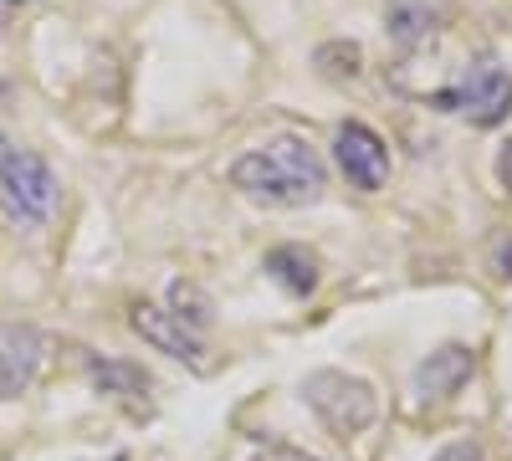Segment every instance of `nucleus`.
Listing matches in <instances>:
<instances>
[{
    "label": "nucleus",
    "instance_id": "f257e3e1",
    "mask_svg": "<svg viewBox=\"0 0 512 461\" xmlns=\"http://www.w3.org/2000/svg\"><path fill=\"white\" fill-rule=\"evenodd\" d=\"M231 185L262 205H282V211H297V205H313L328 185L323 159L313 154L308 139L282 134L262 149H251L231 164Z\"/></svg>",
    "mask_w": 512,
    "mask_h": 461
},
{
    "label": "nucleus",
    "instance_id": "f03ea898",
    "mask_svg": "<svg viewBox=\"0 0 512 461\" xmlns=\"http://www.w3.org/2000/svg\"><path fill=\"white\" fill-rule=\"evenodd\" d=\"M303 395H308V405L328 421V431H338V436L369 431L374 415H379V395L369 390V380H359V374H344V369H318V374H308Z\"/></svg>",
    "mask_w": 512,
    "mask_h": 461
},
{
    "label": "nucleus",
    "instance_id": "7ed1b4c3",
    "mask_svg": "<svg viewBox=\"0 0 512 461\" xmlns=\"http://www.w3.org/2000/svg\"><path fill=\"white\" fill-rule=\"evenodd\" d=\"M0 190H6L11 216H21L31 226H41L57 211V175H52V164L31 149L0 154Z\"/></svg>",
    "mask_w": 512,
    "mask_h": 461
},
{
    "label": "nucleus",
    "instance_id": "20e7f679",
    "mask_svg": "<svg viewBox=\"0 0 512 461\" xmlns=\"http://www.w3.org/2000/svg\"><path fill=\"white\" fill-rule=\"evenodd\" d=\"M436 108H456L472 123H482V129H492V123H502L512 113V77L497 62H477L451 93L436 98Z\"/></svg>",
    "mask_w": 512,
    "mask_h": 461
},
{
    "label": "nucleus",
    "instance_id": "39448f33",
    "mask_svg": "<svg viewBox=\"0 0 512 461\" xmlns=\"http://www.w3.org/2000/svg\"><path fill=\"white\" fill-rule=\"evenodd\" d=\"M333 154H338V170L349 175V185L364 195L384 190V180H390V149H384V139L369 123H344L333 139Z\"/></svg>",
    "mask_w": 512,
    "mask_h": 461
},
{
    "label": "nucleus",
    "instance_id": "423d86ee",
    "mask_svg": "<svg viewBox=\"0 0 512 461\" xmlns=\"http://www.w3.org/2000/svg\"><path fill=\"white\" fill-rule=\"evenodd\" d=\"M41 359H47V339L31 323H0V400H21Z\"/></svg>",
    "mask_w": 512,
    "mask_h": 461
},
{
    "label": "nucleus",
    "instance_id": "0eeeda50",
    "mask_svg": "<svg viewBox=\"0 0 512 461\" xmlns=\"http://www.w3.org/2000/svg\"><path fill=\"white\" fill-rule=\"evenodd\" d=\"M134 333L144 344H154L159 354H169V359H185V364H205V349H200V333L195 328H185L175 313H164V308H154V303H134Z\"/></svg>",
    "mask_w": 512,
    "mask_h": 461
},
{
    "label": "nucleus",
    "instance_id": "6e6552de",
    "mask_svg": "<svg viewBox=\"0 0 512 461\" xmlns=\"http://www.w3.org/2000/svg\"><path fill=\"white\" fill-rule=\"evenodd\" d=\"M451 16H456V0H390L384 31H390L395 47H420L441 26H451Z\"/></svg>",
    "mask_w": 512,
    "mask_h": 461
},
{
    "label": "nucleus",
    "instance_id": "1a4fd4ad",
    "mask_svg": "<svg viewBox=\"0 0 512 461\" xmlns=\"http://www.w3.org/2000/svg\"><path fill=\"white\" fill-rule=\"evenodd\" d=\"M472 369H477V354L472 349H466V344H446V349H436L431 359L415 369V395L446 400V395H456L466 380H472Z\"/></svg>",
    "mask_w": 512,
    "mask_h": 461
},
{
    "label": "nucleus",
    "instance_id": "9d476101",
    "mask_svg": "<svg viewBox=\"0 0 512 461\" xmlns=\"http://www.w3.org/2000/svg\"><path fill=\"white\" fill-rule=\"evenodd\" d=\"M267 277L282 282L292 298H308L318 287V257L308 246H277V251H267Z\"/></svg>",
    "mask_w": 512,
    "mask_h": 461
},
{
    "label": "nucleus",
    "instance_id": "9b49d317",
    "mask_svg": "<svg viewBox=\"0 0 512 461\" xmlns=\"http://www.w3.org/2000/svg\"><path fill=\"white\" fill-rule=\"evenodd\" d=\"M93 385H98L103 395L134 400V405L149 400V374L134 369V364H123V359H98V364H93Z\"/></svg>",
    "mask_w": 512,
    "mask_h": 461
},
{
    "label": "nucleus",
    "instance_id": "f8f14e48",
    "mask_svg": "<svg viewBox=\"0 0 512 461\" xmlns=\"http://www.w3.org/2000/svg\"><path fill=\"white\" fill-rule=\"evenodd\" d=\"M169 303H175V318L185 328H195V333L210 328V318H216V303H210L195 282H175V287H169Z\"/></svg>",
    "mask_w": 512,
    "mask_h": 461
},
{
    "label": "nucleus",
    "instance_id": "ddd939ff",
    "mask_svg": "<svg viewBox=\"0 0 512 461\" xmlns=\"http://www.w3.org/2000/svg\"><path fill=\"white\" fill-rule=\"evenodd\" d=\"M318 67L328 77H354L359 72V47H354V41H333V47L318 52Z\"/></svg>",
    "mask_w": 512,
    "mask_h": 461
},
{
    "label": "nucleus",
    "instance_id": "4468645a",
    "mask_svg": "<svg viewBox=\"0 0 512 461\" xmlns=\"http://www.w3.org/2000/svg\"><path fill=\"white\" fill-rule=\"evenodd\" d=\"M436 461H482V446L477 441H451L446 451H436Z\"/></svg>",
    "mask_w": 512,
    "mask_h": 461
},
{
    "label": "nucleus",
    "instance_id": "2eb2a0df",
    "mask_svg": "<svg viewBox=\"0 0 512 461\" xmlns=\"http://www.w3.org/2000/svg\"><path fill=\"white\" fill-rule=\"evenodd\" d=\"M492 267H497V277H512V241H497V251H492Z\"/></svg>",
    "mask_w": 512,
    "mask_h": 461
},
{
    "label": "nucleus",
    "instance_id": "dca6fc26",
    "mask_svg": "<svg viewBox=\"0 0 512 461\" xmlns=\"http://www.w3.org/2000/svg\"><path fill=\"white\" fill-rule=\"evenodd\" d=\"M497 175H502V190L512 195V144H502V154H497Z\"/></svg>",
    "mask_w": 512,
    "mask_h": 461
},
{
    "label": "nucleus",
    "instance_id": "f3484780",
    "mask_svg": "<svg viewBox=\"0 0 512 461\" xmlns=\"http://www.w3.org/2000/svg\"><path fill=\"white\" fill-rule=\"evenodd\" d=\"M11 6H21V0H11Z\"/></svg>",
    "mask_w": 512,
    "mask_h": 461
}]
</instances>
